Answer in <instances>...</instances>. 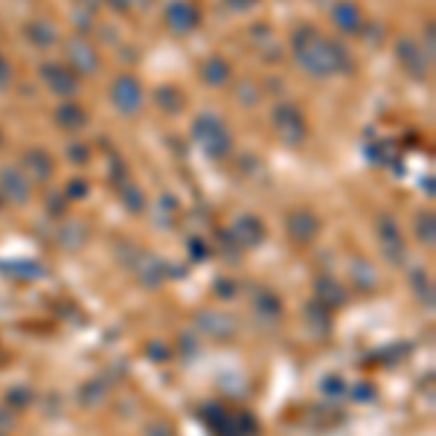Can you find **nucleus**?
Wrapping results in <instances>:
<instances>
[{"label":"nucleus","mask_w":436,"mask_h":436,"mask_svg":"<svg viewBox=\"0 0 436 436\" xmlns=\"http://www.w3.org/2000/svg\"><path fill=\"white\" fill-rule=\"evenodd\" d=\"M117 99L125 111H134L137 108V99H140V90L134 82H128V79H122V82L117 85Z\"/></svg>","instance_id":"1"},{"label":"nucleus","mask_w":436,"mask_h":436,"mask_svg":"<svg viewBox=\"0 0 436 436\" xmlns=\"http://www.w3.org/2000/svg\"><path fill=\"white\" fill-rule=\"evenodd\" d=\"M172 24H175V26H186V24H189L186 6H175V9H172Z\"/></svg>","instance_id":"2"}]
</instances>
